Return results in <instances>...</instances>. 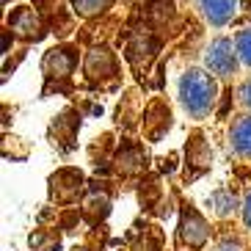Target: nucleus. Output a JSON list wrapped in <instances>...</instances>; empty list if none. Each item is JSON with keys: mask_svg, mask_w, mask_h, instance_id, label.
I'll list each match as a JSON object with an SVG mask.
<instances>
[{"mask_svg": "<svg viewBox=\"0 0 251 251\" xmlns=\"http://www.w3.org/2000/svg\"><path fill=\"white\" fill-rule=\"evenodd\" d=\"M171 127V111L169 105L163 102V100H152L147 105V111H144V133H147L149 141H157L163 135L169 133Z\"/></svg>", "mask_w": 251, "mask_h": 251, "instance_id": "obj_6", "label": "nucleus"}, {"mask_svg": "<svg viewBox=\"0 0 251 251\" xmlns=\"http://www.w3.org/2000/svg\"><path fill=\"white\" fill-rule=\"evenodd\" d=\"M204 64H207V69L213 75H218V77L235 75L237 61H235V47H232V42L224 39V36L213 39L210 47H207V52H204Z\"/></svg>", "mask_w": 251, "mask_h": 251, "instance_id": "obj_3", "label": "nucleus"}, {"mask_svg": "<svg viewBox=\"0 0 251 251\" xmlns=\"http://www.w3.org/2000/svg\"><path fill=\"white\" fill-rule=\"evenodd\" d=\"M108 213H111V199H108V193L91 188L89 196H86V201H83V215H86V221L100 224Z\"/></svg>", "mask_w": 251, "mask_h": 251, "instance_id": "obj_13", "label": "nucleus"}, {"mask_svg": "<svg viewBox=\"0 0 251 251\" xmlns=\"http://www.w3.org/2000/svg\"><path fill=\"white\" fill-rule=\"evenodd\" d=\"M210 163H213V149H210V144L196 133L188 141V147H185V166L191 169V179L204 174V171L210 169Z\"/></svg>", "mask_w": 251, "mask_h": 251, "instance_id": "obj_7", "label": "nucleus"}, {"mask_svg": "<svg viewBox=\"0 0 251 251\" xmlns=\"http://www.w3.org/2000/svg\"><path fill=\"white\" fill-rule=\"evenodd\" d=\"M75 64H77L75 50H69V47H52V50H47L45 61H42V69H45L47 80H67L69 75H72Z\"/></svg>", "mask_w": 251, "mask_h": 251, "instance_id": "obj_5", "label": "nucleus"}, {"mask_svg": "<svg viewBox=\"0 0 251 251\" xmlns=\"http://www.w3.org/2000/svg\"><path fill=\"white\" fill-rule=\"evenodd\" d=\"M218 86L207 72L201 69H188L179 80V102L191 119H207L215 105Z\"/></svg>", "mask_w": 251, "mask_h": 251, "instance_id": "obj_1", "label": "nucleus"}, {"mask_svg": "<svg viewBox=\"0 0 251 251\" xmlns=\"http://www.w3.org/2000/svg\"><path fill=\"white\" fill-rule=\"evenodd\" d=\"M235 47H237V52H240V58H243L246 64L251 67V28L243 30V33H237Z\"/></svg>", "mask_w": 251, "mask_h": 251, "instance_id": "obj_18", "label": "nucleus"}, {"mask_svg": "<svg viewBox=\"0 0 251 251\" xmlns=\"http://www.w3.org/2000/svg\"><path fill=\"white\" fill-rule=\"evenodd\" d=\"M213 251H243V246L237 243V240H229V237H226V240H221Z\"/></svg>", "mask_w": 251, "mask_h": 251, "instance_id": "obj_19", "label": "nucleus"}, {"mask_svg": "<svg viewBox=\"0 0 251 251\" xmlns=\"http://www.w3.org/2000/svg\"><path fill=\"white\" fill-rule=\"evenodd\" d=\"M77 130H80V113L64 111L58 119H52L50 138H52V144H58V147L67 152V149H72V138L77 135Z\"/></svg>", "mask_w": 251, "mask_h": 251, "instance_id": "obj_9", "label": "nucleus"}, {"mask_svg": "<svg viewBox=\"0 0 251 251\" xmlns=\"http://www.w3.org/2000/svg\"><path fill=\"white\" fill-rule=\"evenodd\" d=\"M50 185V199L55 204H75L86 191V177L77 169H58L47 179Z\"/></svg>", "mask_w": 251, "mask_h": 251, "instance_id": "obj_2", "label": "nucleus"}, {"mask_svg": "<svg viewBox=\"0 0 251 251\" xmlns=\"http://www.w3.org/2000/svg\"><path fill=\"white\" fill-rule=\"evenodd\" d=\"M243 221H246V226L251 229V191L246 193V199H243Z\"/></svg>", "mask_w": 251, "mask_h": 251, "instance_id": "obj_20", "label": "nucleus"}, {"mask_svg": "<svg viewBox=\"0 0 251 251\" xmlns=\"http://www.w3.org/2000/svg\"><path fill=\"white\" fill-rule=\"evenodd\" d=\"M8 28L14 30V33H20L23 39H42L45 36V30H42V20H39V14L33 11V8L23 6V8H14V14L8 17Z\"/></svg>", "mask_w": 251, "mask_h": 251, "instance_id": "obj_10", "label": "nucleus"}, {"mask_svg": "<svg viewBox=\"0 0 251 251\" xmlns=\"http://www.w3.org/2000/svg\"><path fill=\"white\" fill-rule=\"evenodd\" d=\"M144 169H147V152H144L138 144H133V141L122 144V149H119V155H116V171L119 174H122V177H133V174H141Z\"/></svg>", "mask_w": 251, "mask_h": 251, "instance_id": "obj_11", "label": "nucleus"}, {"mask_svg": "<svg viewBox=\"0 0 251 251\" xmlns=\"http://www.w3.org/2000/svg\"><path fill=\"white\" fill-rule=\"evenodd\" d=\"M240 100H243L246 108H251V80L243 83V89H240Z\"/></svg>", "mask_w": 251, "mask_h": 251, "instance_id": "obj_21", "label": "nucleus"}, {"mask_svg": "<svg viewBox=\"0 0 251 251\" xmlns=\"http://www.w3.org/2000/svg\"><path fill=\"white\" fill-rule=\"evenodd\" d=\"M72 6L80 17H94L111 6V0H72Z\"/></svg>", "mask_w": 251, "mask_h": 251, "instance_id": "obj_16", "label": "nucleus"}, {"mask_svg": "<svg viewBox=\"0 0 251 251\" xmlns=\"http://www.w3.org/2000/svg\"><path fill=\"white\" fill-rule=\"evenodd\" d=\"M235 6H237V0H199V8L204 14V20L210 25H215V28H221V25H226L232 20Z\"/></svg>", "mask_w": 251, "mask_h": 251, "instance_id": "obj_12", "label": "nucleus"}, {"mask_svg": "<svg viewBox=\"0 0 251 251\" xmlns=\"http://www.w3.org/2000/svg\"><path fill=\"white\" fill-rule=\"evenodd\" d=\"M119 72L116 67V58H113L111 50H91L86 55V75H89V80L100 83V80H113Z\"/></svg>", "mask_w": 251, "mask_h": 251, "instance_id": "obj_8", "label": "nucleus"}, {"mask_svg": "<svg viewBox=\"0 0 251 251\" xmlns=\"http://www.w3.org/2000/svg\"><path fill=\"white\" fill-rule=\"evenodd\" d=\"M229 144L237 155L251 157V116H240L229 130Z\"/></svg>", "mask_w": 251, "mask_h": 251, "instance_id": "obj_14", "label": "nucleus"}, {"mask_svg": "<svg viewBox=\"0 0 251 251\" xmlns=\"http://www.w3.org/2000/svg\"><path fill=\"white\" fill-rule=\"evenodd\" d=\"M221 199H224V193L218 191V193H213V196L207 199V204H215L213 210H215L218 215H229V213H235V196L229 193V196H226V201H221Z\"/></svg>", "mask_w": 251, "mask_h": 251, "instance_id": "obj_17", "label": "nucleus"}, {"mask_svg": "<svg viewBox=\"0 0 251 251\" xmlns=\"http://www.w3.org/2000/svg\"><path fill=\"white\" fill-rule=\"evenodd\" d=\"M179 237H182V243H188L191 249L204 246L207 237H210V226H207L204 215L196 213L193 207H185L182 210V218H179Z\"/></svg>", "mask_w": 251, "mask_h": 251, "instance_id": "obj_4", "label": "nucleus"}, {"mask_svg": "<svg viewBox=\"0 0 251 251\" xmlns=\"http://www.w3.org/2000/svg\"><path fill=\"white\" fill-rule=\"evenodd\" d=\"M30 251H58L61 249V235L55 229H36L28 237Z\"/></svg>", "mask_w": 251, "mask_h": 251, "instance_id": "obj_15", "label": "nucleus"}]
</instances>
